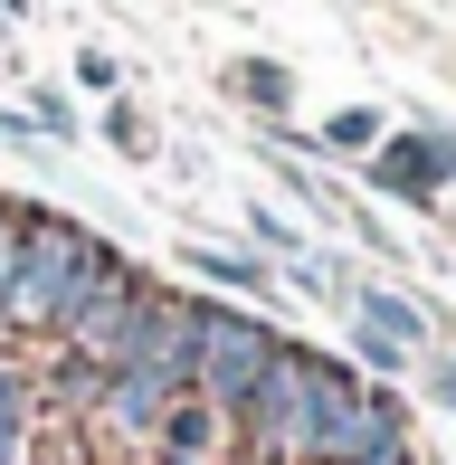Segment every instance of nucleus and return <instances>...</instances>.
<instances>
[{
  "label": "nucleus",
  "mask_w": 456,
  "mask_h": 465,
  "mask_svg": "<svg viewBox=\"0 0 456 465\" xmlns=\"http://www.w3.org/2000/svg\"><path fill=\"white\" fill-rule=\"evenodd\" d=\"M362 172H371V190H390V200L438 209V190L456 181V143L447 134H381L362 153Z\"/></svg>",
  "instance_id": "39448f33"
},
{
  "label": "nucleus",
  "mask_w": 456,
  "mask_h": 465,
  "mask_svg": "<svg viewBox=\"0 0 456 465\" xmlns=\"http://www.w3.org/2000/svg\"><path fill=\"white\" fill-rule=\"evenodd\" d=\"M352 361H362V371H381L390 390H400V371L419 361V351H400V342H390V332H371V323H352Z\"/></svg>",
  "instance_id": "ddd939ff"
},
{
  "label": "nucleus",
  "mask_w": 456,
  "mask_h": 465,
  "mask_svg": "<svg viewBox=\"0 0 456 465\" xmlns=\"http://www.w3.org/2000/svg\"><path fill=\"white\" fill-rule=\"evenodd\" d=\"M428 399H438V409H456V351H438V361H428Z\"/></svg>",
  "instance_id": "6ab92c4d"
},
{
  "label": "nucleus",
  "mask_w": 456,
  "mask_h": 465,
  "mask_svg": "<svg viewBox=\"0 0 456 465\" xmlns=\"http://www.w3.org/2000/svg\"><path fill=\"white\" fill-rule=\"evenodd\" d=\"M191 276H200V285H228V294H266V285H276V266H266L257 247H191Z\"/></svg>",
  "instance_id": "1a4fd4ad"
},
{
  "label": "nucleus",
  "mask_w": 456,
  "mask_h": 465,
  "mask_svg": "<svg viewBox=\"0 0 456 465\" xmlns=\"http://www.w3.org/2000/svg\"><path fill=\"white\" fill-rule=\"evenodd\" d=\"M381 134H390V124L371 114V104H342V114H333V124H323V134H314V153H371V143H381Z\"/></svg>",
  "instance_id": "f8f14e48"
},
{
  "label": "nucleus",
  "mask_w": 456,
  "mask_h": 465,
  "mask_svg": "<svg viewBox=\"0 0 456 465\" xmlns=\"http://www.w3.org/2000/svg\"><path fill=\"white\" fill-rule=\"evenodd\" d=\"M95 247H105V238H95L86 219L29 209V228H19V266H10V294H0V323H10V332H48L57 304H67V285L86 276Z\"/></svg>",
  "instance_id": "f03ea898"
},
{
  "label": "nucleus",
  "mask_w": 456,
  "mask_h": 465,
  "mask_svg": "<svg viewBox=\"0 0 456 465\" xmlns=\"http://www.w3.org/2000/svg\"><path fill=\"white\" fill-rule=\"evenodd\" d=\"M143 304H153V276H143L124 247H95L86 257V276L67 285V304H57V351H76V361H124V342H134V323H143Z\"/></svg>",
  "instance_id": "f257e3e1"
},
{
  "label": "nucleus",
  "mask_w": 456,
  "mask_h": 465,
  "mask_svg": "<svg viewBox=\"0 0 456 465\" xmlns=\"http://www.w3.org/2000/svg\"><path fill=\"white\" fill-rule=\"evenodd\" d=\"M19 228H29V209L0 200V294H10V266H19Z\"/></svg>",
  "instance_id": "f3484780"
},
{
  "label": "nucleus",
  "mask_w": 456,
  "mask_h": 465,
  "mask_svg": "<svg viewBox=\"0 0 456 465\" xmlns=\"http://www.w3.org/2000/svg\"><path fill=\"white\" fill-rule=\"evenodd\" d=\"M276 351H285V332L266 323V313H247V304H200L191 313V390L210 399L219 418L247 409V390L266 380Z\"/></svg>",
  "instance_id": "7ed1b4c3"
},
{
  "label": "nucleus",
  "mask_w": 456,
  "mask_h": 465,
  "mask_svg": "<svg viewBox=\"0 0 456 465\" xmlns=\"http://www.w3.org/2000/svg\"><path fill=\"white\" fill-rule=\"evenodd\" d=\"M247 228H257V247H266L276 266H285V257H304V228L285 219V209H247Z\"/></svg>",
  "instance_id": "4468645a"
},
{
  "label": "nucleus",
  "mask_w": 456,
  "mask_h": 465,
  "mask_svg": "<svg viewBox=\"0 0 456 465\" xmlns=\"http://www.w3.org/2000/svg\"><path fill=\"white\" fill-rule=\"evenodd\" d=\"M29 437H38V371L0 361V465H29Z\"/></svg>",
  "instance_id": "6e6552de"
},
{
  "label": "nucleus",
  "mask_w": 456,
  "mask_h": 465,
  "mask_svg": "<svg viewBox=\"0 0 456 465\" xmlns=\"http://www.w3.org/2000/svg\"><path fill=\"white\" fill-rule=\"evenodd\" d=\"M285 285H295V294H323V304H352V285H362V276H352L333 247H304V257H285Z\"/></svg>",
  "instance_id": "9b49d317"
},
{
  "label": "nucleus",
  "mask_w": 456,
  "mask_h": 465,
  "mask_svg": "<svg viewBox=\"0 0 456 465\" xmlns=\"http://www.w3.org/2000/svg\"><path fill=\"white\" fill-rule=\"evenodd\" d=\"M76 86H86V95H114V86H124V67H114L105 48H76Z\"/></svg>",
  "instance_id": "dca6fc26"
},
{
  "label": "nucleus",
  "mask_w": 456,
  "mask_h": 465,
  "mask_svg": "<svg viewBox=\"0 0 456 465\" xmlns=\"http://www.w3.org/2000/svg\"><path fill=\"white\" fill-rule=\"evenodd\" d=\"M304 371H314V351L285 342L276 361H266V380L247 390V409L228 418V456L247 465H295V409H304Z\"/></svg>",
  "instance_id": "20e7f679"
},
{
  "label": "nucleus",
  "mask_w": 456,
  "mask_h": 465,
  "mask_svg": "<svg viewBox=\"0 0 456 465\" xmlns=\"http://www.w3.org/2000/svg\"><path fill=\"white\" fill-rule=\"evenodd\" d=\"M352 323L390 332L400 351H438V323H428V304H419V294H400V285H352Z\"/></svg>",
  "instance_id": "0eeeda50"
},
{
  "label": "nucleus",
  "mask_w": 456,
  "mask_h": 465,
  "mask_svg": "<svg viewBox=\"0 0 456 465\" xmlns=\"http://www.w3.org/2000/svg\"><path fill=\"white\" fill-rule=\"evenodd\" d=\"M172 380L162 371H114L105 380V399H95V428L105 437H124V447H153V428H162V409H172Z\"/></svg>",
  "instance_id": "423d86ee"
},
{
  "label": "nucleus",
  "mask_w": 456,
  "mask_h": 465,
  "mask_svg": "<svg viewBox=\"0 0 456 465\" xmlns=\"http://www.w3.org/2000/svg\"><path fill=\"white\" fill-rule=\"evenodd\" d=\"M228 95L257 104V114H285V104H295V76H285L276 57H238V67H228Z\"/></svg>",
  "instance_id": "9d476101"
},
{
  "label": "nucleus",
  "mask_w": 456,
  "mask_h": 465,
  "mask_svg": "<svg viewBox=\"0 0 456 465\" xmlns=\"http://www.w3.org/2000/svg\"><path fill=\"white\" fill-rule=\"evenodd\" d=\"M105 134L124 143V153H153V143H143V114H134V104H114V114H105Z\"/></svg>",
  "instance_id": "a211bd4d"
},
{
  "label": "nucleus",
  "mask_w": 456,
  "mask_h": 465,
  "mask_svg": "<svg viewBox=\"0 0 456 465\" xmlns=\"http://www.w3.org/2000/svg\"><path fill=\"white\" fill-rule=\"evenodd\" d=\"M0 143H38V124L19 114V104H0Z\"/></svg>",
  "instance_id": "aec40b11"
},
{
  "label": "nucleus",
  "mask_w": 456,
  "mask_h": 465,
  "mask_svg": "<svg viewBox=\"0 0 456 465\" xmlns=\"http://www.w3.org/2000/svg\"><path fill=\"white\" fill-rule=\"evenodd\" d=\"M19 114H29V124H38V134H57V143H67V134H76V114H67V95H48V86H38L29 104H19Z\"/></svg>",
  "instance_id": "2eb2a0df"
}]
</instances>
